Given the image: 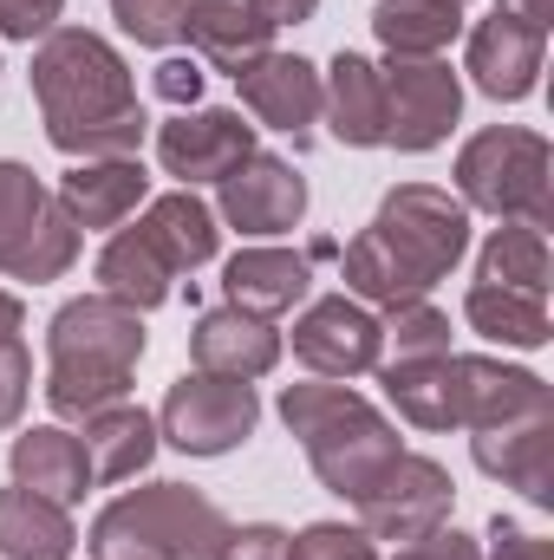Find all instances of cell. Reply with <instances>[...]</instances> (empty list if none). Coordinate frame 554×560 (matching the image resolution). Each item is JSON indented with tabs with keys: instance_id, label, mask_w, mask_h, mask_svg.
<instances>
[{
	"instance_id": "obj_1",
	"label": "cell",
	"mask_w": 554,
	"mask_h": 560,
	"mask_svg": "<svg viewBox=\"0 0 554 560\" xmlns=\"http://www.w3.org/2000/svg\"><path fill=\"white\" fill-rule=\"evenodd\" d=\"M33 98H39L53 150L79 156V163L143 150L150 118L138 105V79H131L125 52L112 39H99L92 26H53L33 46Z\"/></svg>"
},
{
	"instance_id": "obj_2",
	"label": "cell",
	"mask_w": 554,
	"mask_h": 560,
	"mask_svg": "<svg viewBox=\"0 0 554 560\" xmlns=\"http://www.w3.org/2000/svg\"><path fill=\"white\" fill-rule=\"evenodd\" d=\"M463 255H470V209L437 183H399L385 189L379 215L346 242L339 280L353 300L399 306L424 300Z\"/></svg>"
},
{
	"instance_id": "obj_3",
	"label": "cell",
	"mask_w": 554,
	"mask_h": 560,
	"mask_svg": "<svg viewBox=\"0 0 554 560\" xmlns=\"http://www.w3.org/2000/svg\"><path fill=\"white\" fill-rule=\"evenodd\" d=\"M143 313L112 293H79L46 326V405L85 423L92 411L131 398V372L143 359Z\"/></svg>"
},
{
	"instance_id": "obj_4",
	"label": "cell",
	"mask_w": 554,
	"mask_h": 560,
	"mask_svg": "<svg viewBox=\"0 0 554 560\" xmlns=\"http://www.w3.org/2000/svg\"><path fill=\"white\" fill-rule=\"evenodd\" d=\"M280 423L307 443L313 476H320L339 502H359V495L405 456L392 418H385L372 398H359L353 385H333V378L287 385V392H280Z\"/></svg>"
},
{
	"instance_id": "obj_5",
	"label": "cell",
	"mask_w": 554,
	"mask_h": 560,
	"mask_svg": "<svg viewBox=\"0 0 554 560\" xmlns=\"http://www.w3.org/2000/svg\"><path fill=\"white\" fill-rule=\"evenodd\" d=\"M229 515L189 482H150L92 522V560H216Z\"/></svg>"
},
{
	"instance_id": "obj_6",
	"label": "cell",
	"mask_w": 554,
	"mask_h": 560,
	"mask_svg": "<svg viewBox=\"0 0 554 560\" xmlns=\"http://www.w3.org/2000/svg\"><path fill=\"white\" fill-rule=\"evenodd\" d=\"M457 202L483 209L496 222H554V150L542 131L522 125H489L457 150Z\"/></svg>"
},
{
	"instance_id": "obj_7",
	"label": "cell",
	"mask_w": 554,
	"mask_h": 560,
	"mask_svg": "<svg viewBox=\"0 0 554 560\" xmlns=\"http://www.w3.org/2000/svg\"><path fill=\"white\" fill-rule=\"evenodd\" d=\"M79 261V229L59 209V196L26 170V163H0V275L7 280H59Z\"/></svg>"
},
{
	"instance_id": "obj_8",
	"label": "cell",
	"mask_w": 554,
	"mask_h": 560,
	"mask_svg": "<svg viewBox=\"0 0 554 560\" xmlns=\"http://www.w3.org/2000/svg\"><path fill=\"white\" fill-rule=\"evenodd\" d=\"M262 398L242 378H209V372H183L157 411V436H170L183 456H229L255 436Z\"/></svg>"
},
{
	"instance_id": "obj_9",
	"label": "cell",
	"mask_w": 554,
	"mask_h": 560,
	"mask_svg": "<svg viewBox=\"0 0 554 560\" xmlns=\"http://www.w3.org/2000/svg\"><path fill=\"white\" fill-rule=\"evenodd\" d=\"M450 502H457L450 469H443L437 456H412V450H405L353 509H359V528H366L372 541L405 548V541H417V535H430V528L450 522Z\"/></svg>"
},
{
	"instance_id": "obj_10",
	"label": "cell",
	"mask_w": 554,
	"mask_h": 560,
	"mask_svg": "<svg viewBox=\"0 0 554 560\" xmlns=\"http://www.w3.org/2000/svg\"><path fill=\"white\" fill-rule=\"evenodd\" d=\"M379 85H385V143L392 150L424 156L463 118V79L443 59H392V66H379Z\"/></svg>"
},
{
	"instance_id": "obj_11",
	"label": "cell",
	"mask_w": 554,
	"mask_h": 560,
	"mask_svg": "<svg viewBox=\"0 0 554 560\" xmlns=\"http://www.w3.org/2000/svg\"><path fill=\"white\" fill-rule=\"evenodd\" d=\"M443 385H450V430H489V423L529 418V411H554L549 378L483 359V352H450Z\"/></svg>"
},
{
	"instance_id": "obj_12",
	"label": "cell",
	"mask_w": 554,
	"mask_h": 560,
	"mask_svg": "<svg viewBox=\"0 0 554 560\" xmlns=\"http://www.w3.org/2000/svg\"><path fill=\"white\" fill-rule=\"evenodd\" d=\"M293 359L313 378H359V372H379L385 339H379V319L366 313V300L326 293L293 319Z\"/></svg>"
},
{
	"instance_id": "obj_13",
	"label": "cell",
	"mask_w": 554,
	"mask_h": 560,
	"mask_svg": "<svg viewBox=\"0 0 554 560\" xmlns=\"http://www.w3.org/2000/svg\"><path fill=\"white\" fill-rule=\"evenodd\" d=\"M242 156H255V125H242V112L229 105H189L170 125H157V163L183 189L222 183Z\"/></svg>"
},
{
	"instance_id": "obj_14",
	"label": "cell",
	"mask_w": 554,
	"mask_h": 560,
	"mask_svg": "<svg viewBox=\"0 0 554 560\" xmlns=\"http://www.w3.org/2000/svg\"><path fill=\"white\" fill-rule=\"evenodd\" d=\"M216 189H222L216 196V215L229 229H242V235H287L307 215V176L287 156H268V150L242 156Z\"/></svg>"
},
{
	"instance_id": "obj_15",
	"label": "cell",
	"mask_w": 554,
	"mask_h": 560,
	"mask_svg": "<svg viewBox=\"0 0 554 560\" xmlns=\"http://www.w3.org/2000/svg\"><path fill=\"white\" fill-rule=\"evenodd\" d=\"M542 52H549V33L516 20V13H489L470 26V52H463V72L476 79L483 98L496 105H522L542 79Z\"/></svg>"
},
{
	"instance_id": "obj_16",
	"label": "cell",
	"mask_w": 554,
	"mask_h": 560,
	"mask_svg": "<svg viewBox=\"0 0 554 560\" xmlns=\"http://www.w3.org/2000/svg\"><path fill=\"white\" fill-rule=\"evenodd\" d=\"M470 450H476L483 476L509 482L535 509H554V411H529V418L470 430Z\"/></svg>"
},
{
	"instance_id": "obj_17",
	"label": "cell",
	"mask_w": 554,
	"mask_h": 560,
	"mask_svg": "<svg viewBox=\"0 0 554 560\" xmlns=\"http://www.w3.org/2000/svg\"><path fill=\"white\" fill-rule=\"evenodd\" d=\"M189 359L209 378L255 385V378H268L280 365V326L262 319V313H242V306H209L196 319V332H189Z\"/></svg>"
},
{
	"instance_id": "obj_18",
	"label": "cell",
	"mask_w": 554,
	"mask_h": 560,
	"mask_svg": "<svg viewBox=\"0 0 554 560\" xmlns=\"http://www.w3.org/2000/svg\"><path fill=\"white\" fill-rule=\"evenodd\" d=\"M235 85H242V105L268 131H280L293 143L313 138V125H320V72L300 52H262L255 66L235 72Z\"/></svg>"
},
{
	"instance_id": "obj_19",
	"label": "cell",
	"mask_w": 554,
	"mask_h": 560,
	"mask_svg": "<svg viewBox=\"0 0 554 560\" xmlns=\"http://www.w3.org/2000/svg\"><path fill=\"white\" fill-rule=\"evenodd\" d=\"M53 196L72 215V229H125L150 196V176L138 156H92V163H72Z\"/></svg>"
},
{
	"instance_id": "obj_20",
	"label": "cell",
	"mask_w": 554,
	"mask_h": 560,
	"mask_svg": "<svg viewBox=\"0 0 554 560\" xmlns=\"http://www.w3.org/2000/svg\"><path fill=\"white\" fill-rule=\"evenodd\" d=\"M320 112H326V131L346 150H379L385 143V85H379V66L366 52H339L320 72Z\"/></svg>"
},
{
	"instance_id": "obj_21",
	"label": "cell",
	"mask_w": 554,
	"mask_h": 560,
	"mask_svg": "<svg viewBox=\"0 0 554 560\" xmlns=\"http://www.w3.org/2000/svg\"><path fill=\"white\" fill-rule=\"evenodd\" d=\"M7 463H13V482H20V489L46 495V502H59V509L85 502V489H92V456H85V443H79L72 430H59V423L20 430Z\"/></svg>"
},
{
	"instance_id": "obj_22",
	"label": "cell",
	"mask_w": 554,
	"mask_h": 560,
	"mask_svg": "<svg viewBox=\"0 0 554 560\" xmlns=\"http://www.w3.org/2000/svg\"><path fill=\"white\" fill-rule=\"evenodd\" d=\"M183 39L196 46L203 66L216 72H242L262 52H275V26L255 13V0H189V26Z\"/></svg>"
},
{
	"instance_id": "obj_23",
	"label": "cell",
	"mask_w": 554,
	"mask_h": 560,
	"mask_svg": "<svg viewBox=\"0 0 554 560\" xmlns=\"http://www.w3.org/2000/svg\"><path fill=\"white\" fill-rule=\"evenodd\" d=\"M307 287H313L307 255H287V248H242V255L222 268V293H229V306L262 313V319L293 313V306L307 300Z\"/></svg>"
},
{
	"instance_id": "obj_24",
	"label": "cell",
	"mask_w": 554,
	"mask_h": 560,
	"mask_svg": "<svg viewBox=\"0 0 554 560\" xmlns=\"http://www.w3.org/2000/svg\"><path fill=\"white\" fill-rule=\"evenodd\" d=\"M138 229L150 235V248H157L176 275H196V268L216 261V248H222L216 209H209L196 189H170V196H157V202L138 215Z\"/></svg>"
},
{
	"instance_id": "obj_25",
	"label": "cell",
	"mask_w": 554,
	"mask_h": 560,
	"mask_svg": "<svg viewBox=\"0 0 554 560\" xmlns=\"http://www.w3.org/2000/svg\"><path fill=\"white\" fill-rule=\"evenodd\" d=\"M85 456H92V482H131L157 456V418L131 398L92 411L85 418Z\"/></svg>"
},
{
	"instance_id": "obj_26",
	"label": "cell",
	"mask_w": 554,
	"mask_h": 560,
	"mask_svg": "<svg viewBox=\"0 0 554 560\" xmlns=\"http://www.w3.org/2000/svg\"><path fill=\"white\" fill-rule=\"evenodd\" d=\"M79 528L59 502L33 495V489H0V555L7 560H72Z\"/></svg>"
},
{
	"instance_id": "obj_27",
	"label": "cell",
	"mask_w": 554,
	"mask_h": 560,
	"mask_svg": "<svg viewBox=\"0 0 554 560\" xmlns=\"http://www.w3.org/2000/svg\"><path fill=\"white\" fill-rule=\"evenodd\" d=\"M99 293H112V300H125V306H163L170 300V287H176V268L150 248V235L143 229H112V242L99 248Z\"/></svg>"
},
{
	"instance_id": "obj_28",
	"label": "cell",
	"mask_w": 554,
	"mask_h": 560,
	"mask_svg": "<svg viewBox=\"0 0 554 560\" xmlns=\"http://www.w3.org/2000/svg\"><path fill=\"white\" fill-rule=\"evenodd\" d=\"M463 319H470L483 339L516 346V352H542V346H549V293H522V287L470 280V293H463Z\"/></svg>"
},
{
	"instance_id": "obj_29",
	"label": "cell",
	"mask_w": 554,
	"mask_h": 560,
	"mask_svg": "<svg viewBox=\"0 0 554 560\" xmlns=\"http://www.w3.org/2000/svg\"><path fill=\"white\" fill-rule=\"evenodd\" d=\"M372 33L392 59H437L463 33V0H379Z\"/></svg>"
},
{
	"instance_id": "obj_30",
	"label": "cell",
	"mask_w": 554,
	"mask_h": 560,
	"mask_svg": "<svg viewBox=\"0 0 554 560\" xmlns=\"http://www.w3.org/2000/svg\"><path fill=\"white\" fill-rule=\"evenodd\" d=\"M476 280L489 287H522V293H549V235L529 222H503L483 255H476Z\"/></svg>"
},
{
	"instance_id": "obj_31",
	"label": "cell",
	"mask_w": 554,
	"mask_h": 560,
	"mask_svg": "<svg viewBox=\"0 0 554 560\" xmlns=\"http://www.w3.org/2000/svg\"><path fill=\"white\" fill-rule=\"evenodd\" d=\"M450 359V352H443ZM443 359H392L379 365L385 398L399 405V418L412 430H450V385H443Z\"/></svg>"
},
{
	"instance_id": "obj_32",
	"label": "cell",
	"mask_w": 554,
	"mask_h": 560,
	"mask_svg": "<svg viewBox=\"0 0 554 560\" xmlns=\"http://www.w3.org/2000/svg\"><path fill=\"white\" fill-rule=\"evenodd\" d=\"M379 339L392 346V359H443L450 352V319L430 306V293L424 300H399V306H385Z\"/></svg>"
},
{
	"instance_id": "obj_33",
	"label": "cell",
	"mask_w": 554,
	"mask_h": 560,
	"mask_svg": "<svg viewBox=\"0 0 554 560\" xmlns=\"http://www.w3.org/2000/svg\"><path fill=\"white\" fill-rule=\"evenodd\" d=\"M112 20L138 46H176L189 26V0H112Z\"/></svg>"
},
{
	"instance_id": "obj_34",
	"label": "cell",
	"mask_w": 554,
	"mask_h": 560,
	"mask_svg": "<svg viewBox=\"0 0 554 560\" xmlns=\"http://www.w3.org/2000/svg\"><path fill=\"white\" fill-rule=\"evenodd\" d=\"M287 560H379V541L346 522H313V528L287 535Z\"/></svg>"
},
{
	"instance_id": "obj_35",
	"label": "cell",
	"mask_w": 554,
	"mask_h": 560,
	"mask_svg": "<svg viewBox=\"0 0 554 560\" xmlns=\"http://www.w3.org/2000/svg\"><path fill=\"white\" fill-rule=\"evenodd\" d=\"M33 398V359H26V339L0 346V430H13L20 411Z\"/></svg>"
},
{
	"instance_id": "obj_36",
	"label": "cell",
	"mask_w": 554,
	"mask_h": 560,
	"mask_svg": "<svg viewBox=\"0 0 554 560\" xmlns=\"http://www.w3.org/2000/svg\"><path fill=\"white\" fill-rule=\"evenodd\" d=\"M66 0H0V39H46Z\"/></svg>"
},
{
	"instance_id": "obj_37",
	"label": "cell",
	"mask_w": 554,
	"mask_h": 560,
	"mask_svg": "<svg viewBox=\"0 0 554 560\" xmlns=\"http://www.w3.org/2000/svg\"><path fill=\"white\" fill-rule=\"evenodd\" d=\"M216 560H287V535L275 522H249V528H229Z\"/></svg>"
},
{
	"instance_id": "obj_38",
	"label": "cell",
	"mask_w": 554,
	"mask_h": 560,
	"mask_svg": "<svg viewBox=\"0 0 554 560\" xmlns=\"http://www.w3.org/2000/svg\"><path fill=\"white\" fill-rule=\"evenodd\" d=\"M392 560H483V548H476L463 528H450V522H443V528H430V535L405 541Z\"/></svg>"
},
{
	"instance_id": "obj_39",
	"label": "cell",
	"mask_w": 554,
	"mask_h": 560,
	"mask_svg": "<svg viewBox=\"0 0 554 560\" xmlns=\"http://www.w3.org/2000/svg\"><path fill=\"white\" fill-rule=\"evenodd\" d=\"M489 560H554V555H549V541H542L535 528L496 515V522H489Z\"/></svg>"
},
{
	"instance_id": "obj_40",
	"label": "cell",
	"mask_w": 554,
	"mask_h": 560,
	"mask_svg": "<svg viewBox=\"0 0 554 560\" xmlns=\"http://www.w3.org/2000/svg\"><path fill=\"white\" fill-rule=\"evenodd\" d=\"M150 85H157V98H170L176 112H189L203 98V59H163Z\"/></svg>"
},
{
	"instance_id": "obj_41",
	"label": "cell",
	"mask_w": 554,
	"mask_h": 560,
	"mask_svg": "<svg viewBox=\"0 0 554 560\" xmlns=\"http://www.w3.org/2000/svg\"><path fill=\"white\" fill-rule=\"evenodd\" d=\"M255 13H262V20H268V26H300V20H313V13H320V0H255Z\"/></svg>"
},
{
	"instance_id": "obj_42",
	"label": "cell",
	"mask_w": 554,
	"mask_h": 560,
	"mask_svg": "<svg viewBox=\"0 0 554 560\" xmlns=\"http://www.w3.org/2000/svg\"><path fill=\"white\" fill-rule=\"evenodd\" d=\"M496 13H516V20H529V26H542V33H549L554 0H496Z\"/></svg>"
},
{
	"instance_id": "obj_43",
	"label": "cell",
	"mask_w": 554,
	"mask_h": 560,
	"mask_svg": "<svg viewBox=\"0 0 554 560\" xmlns=\"http://www.w3.org/2000/svg\"><path fill=\"white\" fill-rule=\"evenodd\" d=\"M20 332H26V306H20V300L0 287V346H13Z\"/></svg>"
}]
</instances>
